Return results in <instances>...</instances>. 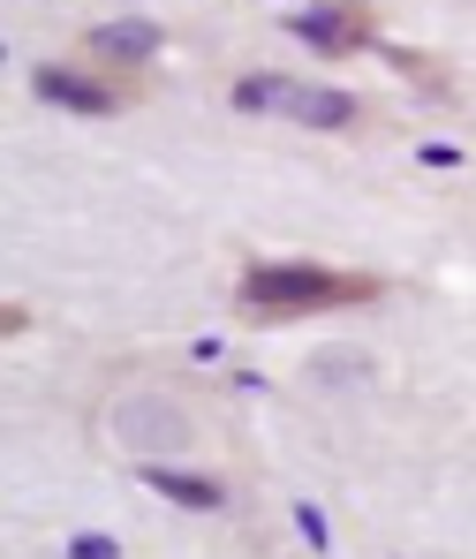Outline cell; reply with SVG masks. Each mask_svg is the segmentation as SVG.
I'll return each instance as SVG.
<instances>
[{
    "label": "cell",
    "mask_w": 476,
    "mask_h": 559,
    "mask_svg": "<svg viewBox=\"0 0 476 559\" xmlns=\"http://www.w3.org/2000/svg\"><path fill=\"white\" fill-rule=\"evenodd\" d=\"M84 53H92L98 69H144V61L159 53V23H144V15L92 23V31H84Z\"/></svg>",
    "instance_id": "obj_6"
},
{
    "label": "cell",
    "mask_w": 476,
    "mask_h": 559,
    "mask_svg": "<svg viewBox=\"0 0 476 559\" xmlns=\"http://www.w3.org/2000/svg\"><path fill=\"white\" fill-rule=\"evenodd\" d=\"M31 92L53 98V106H69V114H121L136 84H106V76H84V69H61V61H38L31 69Z\"/></svg>",
    "instance_id": "obj_5"
},
{
    "label": "cell",
    "mask_w": 476,
    "mask_h": 559,
    "mask_svg": "<svg viewBox=\"0 0 476 559\" xmlns=\"http://www.w3.org/2000/svg\"><path fill=\"white\" fill-rule=\"evenodd\" d=\"M385 69H393V76H416L431 106H447V61H431V53H408V46H385Z\"/></svg>",
    "instance_id": "obj_8"
},
{
    "label": "cell",
    "mask_w": 476,
    "mask_h": 559,
    "mask_svg": "<svg viewBox=\"0 0 476 559\" xmlns=\"http://www.w3.org/2000/svg\"><path fill=\"white\" fill-rule=\"evenodd\" d=\"M114 439L129 462H175L197 447V424L159 393H129V401H114Z\"/></svg>",
    "instance_id": "obj_2"
},
{
    "label": "cell",
    "mask_w": 476,
    "mask_h": 559,
    "mask_svg": "<svg viewBox=\"0 0 476 559\" xmlns=\"http://www.w3.org/2000/svg\"><path fill=\"white\" fill-rule=\"evenodd\" d=\"M69 559H121L114 537H69Z\"/></svg>",
    "instance_id": "obj_10"
},
{
    "label": "cell",
    "mask_w": 476,
    "mask_h": 559,
    "mask_svg": "<svg viewBox=\"0 0 476 559\" xmlns=\"http://www.w3.org/2000/svg\"><path fill=\"white\" fill-rule=\"evenodd\" d=\"M235 106H242V114L281 106L287 121H302V129H356V121H364V106L348 92H318V84H287V76H242V84H235Z\"/></svg>",
    "instance_id": "obj_3"
},
{
    "label": "cell",
    "mask_w": 476,
    "mask_h": 559,
    "mask_svg": "<svg viewBox=\"0 0 476 559\" xmlns=\"http://www.w3.org/2000/svg\"><path fill=\"white\" fill-rule=\"evenodd\" d=\"M416 159H424V167H439V175H447V167H462V152H454V144H424Z\"/></svg>",
    "instance_id": "obj_11"
},
{
    "label": "cell",
    "mask_w": 476,
    "mask_h": 559,
    "mask_svg": "<svg viewBox=\"0 0 476 559\" xmlns=\"http://www.w3.org/2000/svg\"><path fill=\"white\" fill-rule=\"evenodd\" d=\"M295 530H302V545H310V552H325V545H333V537H325V514H318L310 499L295 507Z\"/></svg>",
    "instance_id": "obj_9"
},
{
    "label": "cell",
    "mask_w": 476,
    "mask_h": 559,
    "mask_svg": "<svg viewBox=\"0 0 476 559\" xmlns=\"http://www.w3.org/2000/svg\"><path fill=\"white\" fill-rule=\"evenodd\" d=\"M379 273H333V265H310V258H265V265H242L235 280V302L250 325H287V318H325V310H348V302H379Z\"/></svg>",
    "instance_id": "obj_1"
},
{
    "label": "cell",
    "mask_w": 476,
    "mask_h": 559,
    "mask_svg": "<svg viewBox=\"0 0 476 559\" xmlns=\"http://www.w3.org/2000/svg\"><path fill=\"white\" fill-rule=\"evenodd\" d=\"M136 476H144L159 499H175V507H197V514H212V507L227 499L212 476H190V468H167V462H136Z\"/></svg>",
    "instance_id": "obj_7"
},
{
    "label": "cell",
    "mask_w": 476,
    "mask_h": 559,
    "mask_svg": "<svg viewBox=\"0 0 476 559\" xmlns=\"http://www.w3.org/2000/svg\"><path fill=\"white\" fill-rule=\"evenodd\" d=\"M287 38H302V46H310V53H325V61L364 53V46H371V8H364V0H325V8L295 15V23H287Z\"/></svg>",
    "instance_id": "obj_4"
}]
</instances>
